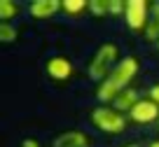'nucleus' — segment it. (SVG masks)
I'll return each instance as SVG.
<instances>
[{"label": "nucleus", "mask_w": 159, "mask_h": 147, "mask_svg": "<svg viewBox=\"0 0 159 147\" xmlns=\"http://www.w3.org/2000/svg\"><path fill=\"white\" fill-rule=\"evenodd\" d=\"M61 12L68 16H80L89 12V2L87 0H61Z\"/></svg>", "instance_id": "9b49d317"}, {"label": "nucleus", "mask_w": 159, "mask_h": 147, "mask_svg": "<svg viewBox=\"0 0 159 147\" xmlns=\"http://www.w3.org/2000/svg\"><path fill=\"white\" fill-rule=\"evenodd\" d=\"M150 147H159V140H152V142H150Z\"/></svg>", "instance_id": "a211bd4d"}, {"label": "nucleus", "mask_w": 159, "mask_h": 147, "mask_svg": "<svg viewBox=\"0 0 159 147\" xmlns=\"http://www.w3.org/2000/svg\"><path fill=\"white\" fill-rule=\"evenodd\" d=\"M126 147H140V145H126Z\"/></svg>", "instance_id": "6ab92c4d"}, {"label": "nucleus", "mask_w": 159, "mask_h": 147, "mask_svg": "<svg viewBox=\"0 0 159 147\" xmlns=\"http://www.w3.org/2000/svg\"><path fill=\"white\" fill-rule=\"evenodd\" d=\"M91 124L101 133L117 136V133H124L126 128V114L115 108H108V105H98V108L91 110Z\"/></svg>", "instance_id": "7ed1b4c3"}, {"label": "nucleus", "mask_w": 159, "mask_h": 147, "mask_svg": "<svg viewBox=\"0 0 159 147\" xmlns=\"http://www.w3.org/2000/svg\"><path fill=\"white\" fill-rule=\"evenodd\" d=\"M157 51H159V40H157Z\"/></svg>", "instance_id": "aec40b11"}, {"label": "nucleus", "mask_w": 159, "mask_h": 147, "mask_svg": "<svg viewBox=\"0 0 159 147\" xmlns=\"http://www.w3.org/2000/svg\"><path fill=\"white\" fill-rule=\"evenodd\" d=\"M19 14V5L14 0H0V19L2 24H12V19H16Z\"/></svg>", "instance_id": "f8f14e48"}, {"label": "nucleus", "mask_w": 159, "mask_h": 147, "mask_svg": "<svg viewBox=\"0 0 159 147\" xmlns=\"http://www.w3.org/2000/svg\"><path fill=\"white\" fill-rule=\"evenodd\" d=\"M150 0H126V14L124 21L134 33H145L148 28V19H150Z\"/></svg>", "instance_id": "20e7f679"}, {"label": "nucleus", "mask_w": 159, "mask_h": 147, "mask_svg": "<svg viewBox=\"0 0 159 147\" xmlns=\"http://www.w3.org/2000/svg\"><path fill=\"white\" fill-rule=\"evenodd\" d=\"M157 126H159V122H157Z\"/></svg>", "instance_id": "412c9836"}, {"label": "nucleus", "mask_w": 159, "mask_h": 147, "mask_svg": "<svg viewBox=\"0 0 159 147\" xmlns=\"http://www.w3.org/2000/svg\"><path fill=\"white\" fill-rule=\"evenodd\" d=\"M89 14L101 19V16H110L108 12V0H89Z\"/></svg>", "instance_id": "ddd939ff"}, {"label": "nucleus", "mask_w": 159, "mask_h": 147, "mask_svg": "<svg viewBox=\"0 0 159 147\" xmlns=\"http://www.w3.org/2000/svg\"><path fill=\"white\" fill-rule=\"evenodd\" d=\"M143 35H145V40H150V42H157V40H159V0H152L148 28H145Z\"/></svg>", "instance_id": "9d476101"}, {"label": "nucleus", "mask_w": 159, "mask_h": 147, "mask_svg": "<svg viewBox=\"0 0 159 147\" xmlns=\"http://www.w3.org/2000/svg\"><path fill=\"white\" fill-rule=\"evenodd\" d=\"M108 12H110V16H124L126 2L124 0H108Z\"/></svg>", "instance_id": "2eb2a0df"}, {"label": "nucleus", "mask_w": 159, "mask_h": 147, "mask_svg": "<svg viewBox=\"0 0 159 147\" xmlns=\"http://www.w3.org/2000/svg\"><path fill=\"white\" fill-rule=\"evenodd\" d=\"M16 38H19V30H16L12 24H0V40H2L5 44L14 42Z\"/></svg>", "instance_id": "4468645a"}, {"label": "nucleus", "mask_w": 159, "mask_h": 147, "mask_svg": "<svg viewBox=\"0 0 159 147\" xmlns=\"http://www.w3.org/2000/svg\"><path fill=\"white\" fill-rule=\"evenodd\" d=\"M138 70H140L138 59H136V56H124V59L112 68V73L98 84V89H96V98H98L103 105L105 103H115V98L124 91V89L131 87V82L136 79Z\"/></svg>", "instance_id": "f257e3e1"}, {"label": "nucleus", "mask_w": 159, "mask_h": 147, "mask_svg": "<svg viewBox=\"0 0 159 147\" xmlns=\"http://www.w3.org/2000/svg\"><path fill=\"white\" fill-rule=\"evenodd\" d=\"M52 147H89V138L87 133L77 131V128H70V131H63L54 138Z\"/></svg>", "instance_id": "0eeeda50"}, {"label": "nucleus", "mask_w": 159, "mask_h": 147, "mask_svg": "<svg viewBox=\"0 0 159 147\" xmlns=\"http://www.w3.org/2000/svg\"><path fill=\"white\" fill-rule=\"evenodd\" d=\"M129 119L134 124H140V126H148V124L159 122V105L150 98H140L136 108L129 112Z\"/></svg>", "instance_id": "39448f33"}, {"label": "nucleus", "mask_w": 159, "mask_h": 147, "mask_svg": "<svg viewBox=\"0 0 159 147\" xmlns=\"http://www.w3.org/2000/svg\"><path fill=\"white\" fill-rule=\"evenodd\" d=\"M138 100H140V98H138V91H136L134 87H129V89H124V91L115 98L112 108L119 110V112H131V110L136 108V103H138Z\"/></svg>", "instance_id": "1a4fd4ad"}, {"label": "nucleus", "mask_w": 159, "mask_h": 147, "mask_svg": "<svg viewBox=\"0 0 159 147\" xmlns=\"http://www.w3.org/2000/svg\"><path fill=\"white\" fill-rule=\"evenodd\" d=\"M21 147H40V142L35 140V138H26V140L21 142Z\"/></svg>", "instance_id": "f3484780"}, {"label": "nucleus", "mask_w": 159, "mask_h": 147, "mask_svg": "<svg viewBox=\"0 0 159 147\" xmlns=\"http://www.w3.org/2000/svg\"><path fill=\"white\" fill-rule=\"evenodd\" d=\"M119 47L115 42H103L98 49H96L94 59L89 61V68H87V73H89V77L94 79V82H103L105 77H108L110 73H112V68L119 63Z\"/></svg>", "instance_id": "f03ea898"}, {"label": "nucleus", "mask_w": 159, "mask_h": 147, "mask_svg": "<svg viewBox=\"0 0 159 147\" xmlns=\"http://www.w3.org/2000/svg\"><path fill=\"white\" fill-rule=\"evenodd\" d=\"M45 73L49 79H54V82H66V79L73 77L75 68H73V61L66 59V56H54V59H49L45 63Z\"/></svg>", "instance_id": "423d86ee"}, {"label": "nucleus", "mask_w": 159, "mask_h": 147, "mask_svg": "<svg viewBox=\"0 0 159 147\" xmlns=\"http://www.w3.org/2000/svg\"><path fill=\"white\" fill-rule=\"evenodd\" d=\"M150 100H154V103L159 105V84H154V87H150Z\"/></svg>", "instance_id": "dca6fc26"}, {"label": "nucleus", "mask_w": 159, "mask_h": 147, "mask_svg": "<svg viewBox=\"0 0 159 147\" xmlns=\"http://www.w3.org/2000/svg\"><path fill=\"white\" fill-rule=\"evenodd\" d=\"M28 10L33 19H52L61 12V0H33Z\"/></svg>", "instance_id": "6e6552de"}]
</instances>
